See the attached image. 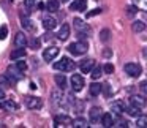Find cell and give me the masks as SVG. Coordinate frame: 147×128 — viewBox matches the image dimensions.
Wrapping results in <instances>:
<instances>
[{
  "label": "cell",
  "instance_id": "cell-46",
  "mask_svg": "<svg viewBox=\"0 0 147 128\" xmlns=\"http://www.w3.org/2000/svg\"><path fill=\"white\" fill-rule=\"evenodd\" d=\"M103 55H105V57H109V55H111V51H105V52H103Z\"/></svg>",
  "mask_w": 147,
  "mask_h": 128
},
{
  "label": "cell",
  "instance_id": "cell-35",
  "mask_svg": "<svg viewBox=\"0 0 147 128\" xmlns=\"http://www.w3.org/2000/svg\"><path fill=\"white\" fill-rule=\"evenodd\" d=\"M103 71H105L106 74H112V73H114V65H112V63H105Z\"/></svg>",
  "mask_w": 147,
  "mask_h": 128
},
{
  "label": "cell",
  "instance_id": "cell-33",
  "mask_svg": "<svg viewBox=\"0 0 147 128\" xmlns=\"http://www.w3.org/2000/svg\"><path fill=\"white\" fill-rule=\"evenodd\" d=\"M109 38H111V32H109L108 29H103L101 32H100V40H101L103 43H108Z\"/></svg>",
  "mask_w": 147,
  "mask_h": 128
},
{
  "label": "cell",
  "instance_id": "cell-39",
  "mask_svg": "<svg viewBox=\"0 0 147 128\" xmlns=\"http://www.w3.org/2000/svg\"><path fill=\"white\" fill-rule=\"evenodd\" d=\"M101 92L105 93V96H109V95H111V89H109V84H105V86H101Z\"/></svg>",
  "mask_w": 147,
  "mask_h": 128
},
{
  "label": "cell",
  "instance_id": "cell-25",
  "mask_svg": "<svg viewBox=\"0 0 147 128\" xmlns=\"http://www.w3.org/2000/svg\"><path fill=\"white\" fill-rule=\"evenodd\" d=\"M131 30H133L134 33L144 32V30H146V24H144L142 21H134V22L131 24Z\"/></svg>",
  "mask_w": 147,
  "mask_h": 128
},
{
  "label": "cell",
  "instance_id": "cell-26",
  "mask_svg": "<svg viewBox=\"0 0 147 128\" xmlns=\"http://www.w3.org/2000/svg\"><path fill=\"white\" fill-rule=\"evenodd\" d=\"M54 79H55V84H57V87H59V89H62V90H63L65 87H67V77H65L63 74H55V76H54Z\"/></svg>",
  "mask_w": 147,
  "mask_h": 128
},
{
  "label": "cell",
  "instance_id": "cell-6",
  "mask_svg": "<svg viewBox=\"0 0 147 128\" xmlns=\"http://www.w3.org/2000/svg\"><path fill=\"white\" fill-rule=\"evenodd\" d=\"M59 52H60V49H59L57 46H49V48H46L45 52H43V59H45V62H52L59 55Z\"/></svg>",
  "mask_w": 147,
  "mask_h": 128
},
{
  "label": "cell",
  "instance_id": "cell-41",
  "mask_svg": "<svg viewBox=\"0 0 147 128\" xmlns=\"http://www.w3.org/2000/svg\"><path fill=\"white\" fill-rule=\"evenodd\" d=\"M36 0H24V5H26V8H29V10H32V7L35 5Z\"/></svg>",
  "mask_w": 147,
  "mask_h": 128
},
{
  "label": "cell",
  "instance_id": "cell-19",
  "mask_svg": "<svg viewBox=\"0 0 147 128\" xmlns=\"http://www.w3.org/2000/svg\"><path fill=\"white\" fill-rule=\"evenodd\" d=\"M16 84V81L10 76V74H0V86L5 87H13Z\"/></svg>",
  "mask_w": 147,
  "mask_h": 128
},
{
  "label": "cell",
  "instance_id": "cell-30",
  "mask_svg": "<svg viewBox=\"0 0 147 128\" xmlns=\"http://www.w3.org/2000/svg\"><path fill=\"white\" fill-rule=\"evenodd\" d=\"M27 46H30V49H40L41 40L36 38V36H33V38H30V41H27Z\"/></svg>",
  "mask_w": 147,
  "mask_h": 128
},
{
  "label": "cell",
  "instance_id": "cell-31",
  "mask_svg": "<svg viewBox=\"0 0 147 128\" xmlns=\"http://www.w3.org/2000/svg\"><path fill=\"white\" fill-rule=\"evenodd\" d=\"M54 122H55V127H60V123H65V125L71 123V120L67 117V115H57V117L54 119Z\"/></svg>",
  "mask_w": 147,
  "mask_h": 128
},
{
  "label": "cell",
  "instance_id": "cell-27",
  "mask_svg": "<svg viewBox=\"0 0 147 128\" xmlns=\"http://www.w3.org/2000/svg\"><path fill=\"white\" fill-rule=\"evenodd\" d=\"M22 57H26V51H24V48L14 49V51L11 52V55H10L11 60H18V59H22Z\"/></svg>",
  "mask_w": 147,
  "mask_h": 128
},
{
  "label": "cell",
  "instance_id": "cell-2",
  "mask_svg": "<svg viewBox=\"0 0 147 128\" xmlns=\"http://www.w3.org/2000/svg\"><path fill=\"white\" fill-rule=\"evenodd\" d=\"M74 68H76V63L68 57H62L59 62L54 63V70H59V71H73Z\"/></svg>",
  "mask_w": 147,
  "mask_h": 128
},
{
  "label": "cell",
  "instance_id": "cell-29",
  "mask_svg": "<svg viewBox=\"0 0 147 128\" xmlns=\"http://www.w3.org/2000/svg\"><path fill=\"white\" fill-rule=\"evenodd\" d=\"M101 73H103V68L98 67V65H95V67L90 70V76H92V79H100V77H101Z\"/></svg>",
  "mask_w": 147,
  "mask_h": 128
},
{
  "label": "cell",
  "instance_id": "cell-32",
  "mask_svg": "<svg viewBox=\"0 0 147 128\" xmlns=\"http://www.w3.org/2000/svg\"><path fill=\"white\" fill-rule=\"evenodd\" d=\"M133 5L138 8V10H142V11H147V0H131Z\"/></svg>",
  "mask_w": 147,
  "mask_h": 128
},
{
  "label": "cell",
  "instance_id": "cell-16",
  "mask_svg": "<svg viewBox=\"0 0 147 128\" xmlns=\"http://www.w3.org/2000/svg\"><path fill=\"white\" fill-rule=\"evenodd\" d=\"M7 74H10V76L13 77V79L16 81V82H18V81H19V79H22V77H24V71L18 70V68L14 67V65H13V67H10V68H8Z\"/></svg>",
  "mask_w": 147,
  "mask_h": 128
},
{
  "label": "cell",
  "instance_id": "cell-34",
  "mask_svg": "<svg viewBox=\"0 0 147 128\" xmlns=\"http://www.w3.org/2000/svg\"><path fill=\"white\" fill-rule=\"evenodd\" d=\"M125 11H127V14H128V16H134V14L138 13V8L134 7V5H130V7H127V8H125Z\"/></svg>",
  "mask_w": 147,
  "mask_h": 128
},
{
  "label": "cell",
  "instance_id": "cell-12",
  "mask_svg": "<svg viewBox=\"0 0 147 128\" xmlns=\"http://www.w3.org/2000/svg\"><path fill=\"white\" fill-rule=\"evenodd\" d=\"M41 24H43V29L52 30V29H55V26H57V21H55V18H52V16H45L41 19Z\"/></svg>",
  "mask_w": 147,
  "mask_h": 128
},
{
  "label": "cell",
  "instance_id": "cell-14",
  "mask_svg": "<svg viewBox=\"0 0 147 128\" xmlns=\"http://www.w3.org/2000/svg\"><path fill=\"white\" fill-rule=\"evenodd\" d=\"M21 24H22L24 30H29V32H33L35 30V26H33V21L30 19L26 14H21Z\"/></svg>",
  "mask_w": 147,
  "mask_h": 128
},
{
  "label": "cell",
  "instance_id": "cell-44",
  "mask_svg": "<svg viewBox=\"0 0 147 128\" xmlns=\"http://www.w3.org/2000/svg\"><path fill=\"white\" fill-rule=\"evenodd\" d=\"M3 98H5V90L0 87V100H3Z\"/></svg>",
  "mask_w": 147,
  "mask_h": 128
},
{
  "label": "cell",
  "instance_id": "cell-10",
  "mask_svg": "<svg viewBox=\"0 0 147 128\" xmlns=\"http://www.w3.org/2000/svg\"><path fill=\"white\" fill-rule=\"evenodd\" d=\"M101 109L98 108V106H93L92 109L89 111V120L92 122V123H96V122H100V119H101Z\"/></svg>",
  "mask_w": 147,
  "mask_h": 128
},
{
  "label": "cell",
  "instance_id": "cell-3",
  "mask_svg": "<svg viewBox=\"0 0 147 128\" xmlns=\"http://www.w3.org/2000/svg\"><path fill=\"white\" fill-rule=\"evenodd\" d=\"M123 70H125V73L130 74L131 77H138V76H141V73H142V67H141L139 63H134V62L125 63Z\"/></svg>",
  "mask_w": 147,
  "mask_h": 128
},
{
  "label": "cell",
  "instance_id": "cell-21",
  "mask_svg": "<svg viewBox=\"0 0 147 128\" xmlns=\"http://www.w3.org/2000/svg\"><path fill=\"white\" fill-rule=\"evenodd\" d=\"M71 127H74V128H87L89 127V122H87L84 117H76L74 120H71Z\"/></svg>",
  "mask_w": 147,
  "mask_h": 128
},
{
  "label": "cell",
  "instance_id": "cell-38",
  "mask_svg": "<svg viewBox=\"0 0 147 128\" xmlns=\"http://www.w3.org/2000/svg\"><path fill=\"white\" fill-rule=\"evenodd\" d=\"M14 67H16L18 70H21V71H26L27 70V63H26V62H21V60H18Z\"/></svg>",
  "mask_w": 147,
  "mask_h": 128
},
{
  "label": "cell",
  "instance_id": "cell-4",
  "mask_svg": "<svg viewBox=\"0 0 147 128\" xmlns=\"http://www.w3.org/2000/svg\"><path fill=\"white\" fill-rule=\"evenodd\" d=\"M70 81H71V89L74 92H81L84 89V86H86V81H84V77L81 74H73Z\"/></svg>",
  "mask_w": 147,
  "mask_h": 128
},
{
  "label": "cell",
  "instance_id": "cell-17",
  "mask_svg": "<svg viewBox=\"0 0 147 128\" xmlns=\"http://www.w3.org/2000/svg\"><path fill=\"white\" fill-rule=\"evenodd\" d=\"M68 36H70V26H68V24H63V26L60 27V30H59V33H57V38L60 40V41H67Z\"/></svg>",
  "mask_w": 147,
  "mask_h": 128
},
{
  "label": "cell",
  "instance_id": "cell-22",
  "mask_svg": "<svg viewBox=\"0 0 147 128\" xmlns=\"http://www.w3.org/2000/svg\"><path fill=\"white\" fill-rule=\"evenodd\" d=\"M60 8V2L59 0H48V3H46V10L49 13H54V11H59Z\"/></svg>",
  "mask_w": 147,
  "mask_h": 128
},
{
  "label": "cell",
  "instance_id": "cell-20",
  "mask_svg": "<svg viewBox=\"0 0 147 128\" xmlns=\"http://www.w3.org/2000/svg\"><path fill=\"white\" fill-rule=\"evenodd\" d=\"M0 108H2V109H5V111L13 112V111H16V109H18V103L11 101V100H5V101H2V103H0Z\"/></svg>",
  "mask_w": 147,
  "mask_h": 128
},
{
  "label": "cell",
  "instance_id": "cell-9",
  "mask_svg": "<svg viewBox=\"0 0 147 128\" xmlns=\"http://www.w3.org/2000/svg\"><path fill=\"white\" fill-rule=\"evenodd\" d=\"M27 36L24 35V32H16V35H14V44H16V48H27Z\"/></svg>",
  "mask_w": 147,
  "mask_h": 128
},
{
  "label": "cell",
  "instance_id": "cell-28",
  "mask_svg": "<svg viewBox=\"0 0 147 128\" xmlns=\"http://www.w3.org/2000/svg\"><path fill=\"white\" fill-rule=\"evenodd\" d=\"M136 127L138 128H147V115L141 114L136 117Z\"/></svg>",
  "mask_w": 147,
  "mask_h": 128
},
{
  "label": "cell",
  "instance_id": "cell-43",
  "mask_svg": "<svg viewBox=\"0 0 147 128\" xmlns=\"http://www.w3.org/2000/svg\"><path fill=\"white\" fill-rule=\"evenodd\" d=\"M43 40H45V41H51V40H52V33H51V30H48V33L45 35V38H43Z\"/></svg>",
  "mask_w": 147,
  "mask_h": 128
},
{
  "label": "cell",
  "instance_id": "cell-7",
  "mask_svg": "<svg viewBox=\"0 0 147 128\" xmlns=\"http://www.w3.org/2000/svg\"><path fill=\"white\" fill-rule=\"evenodd\" d=\"M26 106L29 109H40L43 106V100L38 96H26Z\"/></svg>",
  "mask_w": 147,
  "mask_h": 128
},
{
  "label": "cell",
  "instance_id": "cell-36",
  "mask_svg": "<svg viewBox=\"0 0 147 128\" xmlns=\"http://www.w3.org/2000/svg\"><path fill=\"white\" fill-rule=\"evenodd\" d=\"M8 35V27L7 26H0V40H5Z\"/></svg>",
  "mask_w": 147,
  "mask_h": 128
},
{
  "label": "cell",
  "instance_id": "cell-11",
  "mask_svg": "<svg viewBox=\"0 0 147 128\" xmlns=\"http://www.w3.org/2000/svg\"><path fill=\"white\" fill-rule=\"evenodd\" d=\"M93 67H95V60H93V59H84V60L79 63L81 71H82V73H86V74L90 73V70H92Z\"/></svg>",
  "mask_w": 147,
  "mask_h": 128
},
{
  "label": "cell",
  "instance_id": "cell-8",
  "mask_svg": "<svg viewBox=\"0 0 147 128\" xmlns=\"http://www.w3.org/2000/svg\"><path fill=\"white\" fill-rule=\"evenodd\" d=\"M125 103L122 101V100H115L114 103L111 104V112H114V115H117V117H120L122 114L125 112Z\"/></svg>",
  "mask_w": 147,
  "mask_h": 128
},
{
  "label": "cell",
  "instance_id": "cell-47",
  "mask_svg": "<svg viewBox=\"0 0 147 128\" xmlns=\"http://www.w3.org/2000/svg\"><path fill=\"white\" fill-rule=\"evenodd\" d=\"M62 2H63V3H67V2H70V0H62Z\"/></svg>",
  "mask_w": 147,
  "mask_h": 128
},
{
  "label": "cell",
  "instance_id": "cell-40",
  "mask_svg": "<svg viewBox=\"0 0 147 128\" xmlns=\"http://www.w3.org/2000/svg\"><path fill=\"white\" fill-rule=\"evenodd\" d=\"M139 90H141L142 93H146V95H147V81H142V82L139 84Z\"/></svg>",
  "mask_w": 147,
  "mask_h": 128
},
{
  "label": "cell",
  "instance_id": "cell-23",
  "mask_svg": "<svg viewBox=\"0 0 147 128\" xmlns=\"http://www.w3.org/2000/svg\"><path fill=\"white\" fill-rule=\"evenodd\" d=\"M89 92H90V95H92V96H98L100 93H101V84L92 82V84H90V87H89Z\"/></svg>",
  "mask_w": 147,
  "mask_h": 128
},
{
  "label": "cell",
  "instance_id": "cell-18",
  "mask_svg": "<svg viewBox=\"0 0 147 128\" xmlns=\"http://www.w3.org/2000/svg\"><path fill=\"white\" fill-rule=\"evenodd\" d=\"M101 125L103 127H106V128H109V127H112L114 125V117H112V114H109V112H105V114H101Z\"/></svg>",
  "mask_w": 147,
  "mask_h": 128
},
{
  "label": "cell",
  "instance_id": "cell-37",
  "mask_svg": "<svg viewBox=\"0 0 147 128\" xmlns=\"http://www.w3.org/2000/svg\"><path fill=\"white\" fill-rule=\"evenodd\" d=\"M112 127H120V128H127L128 127V122L127 120H122V119H117V122H115Z\"/></svg>",
  "mask_w": 147,
  "mask_h": 128
},
{
  "label": "cell",
  "instance_id": "cell-5",
  "mask_svg": "<svg viewBox=\"0 0 147 128\" xmlns=\"http://www.w3.org/2000/svg\"><path fill=\"white\" fill-rule=\"evenodd\" d=\"M73 24H74V29H76L78 33H84V35H90V27L84 22L81 18H74L73 19Z\"/></svg>",
  "mask_w": 147,
  "mask_h": 128
},
{
  "label": "cell",
  "instance_id": "cell-15",
  "mask_svg": "<svg viewBox=\"0 0 147 128\" xmlns=\"http://www.w3.org/2000/svg\"><path fill=\"white\" fill-rule=\"evenodd\" d=\"M86 8H87V0H74L70 5L71 11H84Z\"/></svg>",
  "mask_w": 147,
  "mask_h": 128
},
{
  "label": "cell",
  "instance_id": "cell-42",
  "mask_svg": "<svg viewBox=\"0 0 147 128\" xmlns=\"http://www.w3.org/2000/svg\"><path fill=\"white\" fill-rule=\"evenodd\" d=\"M101 13V8H96V10L90 11V13H87V18H92V16H96V14Z\"/></svg>",
  "mask_w": 147,
  "mask_h": 128
},
{
  "label": "cell",
  "instance_id": "cell-24",
  "mask_svg": "<svg viewBox=\"0 0 147 128\" xmlns=\"http://www.w3.org/2000/svg\"><path fill=\"white\" fill-rule=\"evenodd\" d=\"M125 112H127L128 115H131V117H138V115H141V108L131 104V106H128V108H125Z\"/></svg>",
  "mask_w": 147,
  "mask_h": 128
},
{
  "label": "cell",
  "instance_id": "cell-13",
  "mask_svg": "<svg viewBox=\"0 0 147 128\" xmlns=\"http://www.w3.org/2000/svg\"><path fill=\"white\" fill-rule=\"evenodd\" d=\"M130 103L134 106H138V108H144V106L147 104V100H146V96H142V95H131Z\"/></svg>",
  "mask_w": 147,
  "mask_h": 128
},
{
  "label": "cell",
  "instance_id": "cell-1",
  "mask_svg": "<svg viewBox=\"0 0 147 128\" xmlns=\"http://www.w3.org/2000/svg\"><path fill=\"white\" fill-rule=\"evenodd\" d=\"M87 49H89V44L86 43V40H79V41L71 43V44L68 46V51L73 55H84L87 52Z\"/></svg>",
  "mask_w": 147,
  "mask_h": 128
},
{
  "label": "cell",
  "instance_id": "cell-45",
  "mask_svg": "<svg viewBox=\"0 0 147 128\" xmlns=\"http://www.w3.org/2000/svg\"><path fill=\"white\" fill-rule=\"evenodd\" d=\"M45 8H46L45 3H38V10H45Z\"/></svg>",
  "mask_w": 147,
  "mask_h": 128
}]
</instances>
